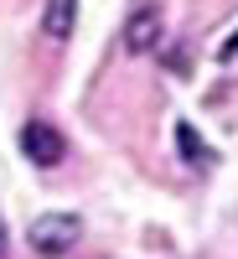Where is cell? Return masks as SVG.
<instances>
[{
    "mask_svg": "<svg viewBox=\"0 0 238 259\" xmlns=\"http://www.w3.org/2000/svg\"><path fill=\"white\" fill-rule=\"evenodd\" d=\"M233 52H238V31L228 36V47H223V57H233Z\"/></svg>",
    "mask_w": 238,
    "mask_h": 259,
    "instance_id": "obj_6",
    "label": "cell"
},
{
    "mask_svg": "<svg viewBox=\"0 0 238 259\" xmlns=\"http://www.w3.org/2000/svg\"><path fill=\"white\" fill-rule=\"evenodd\" d=\"M78 233H83V218H78V212H47V218L31 223V249L47 254V259H57V254H68V249L78 244Z\"/></svg>",
    "mask_w": 238,
    "mask_h": 259,
    "instance_id": "obj_1",
    "label": "cell"
},
{
    "mask_svg": "<svg viewBox=\"0 0 238 259\" xmlns=\"http://www.w3.org/2000/svg\"><path fill=\"white\" fill-rule=\"evenodd\" d=\"M161 31H166V11L161 6H140L135 16H129V26H124V52L129 57L156 52L161 47Z\"/></svg>",
    "mask_w": 238,
    "mask_h": 259,
    "instance_id": "obj_3",
    "label": "cell"
},
{
    "mask_svg": "<svg viewBox=\"0 0 238 259\" xmlns=\"http://www.w3.org/2000/svg\"><path fill=\"white\" fill-rule=\"evenodd\" d=\"M78 26V0H47V11H41V31L52 41H68Z\"/></svg>",
    "mask_w": 238,
    "mask_h": 259,
    "instance_id": "obj_4",
    "label": "cell"
},
{
    "mask_svg": "<svg viewBox=\"0 0 238 259\" xmlns=\"http://www.w3.org/2000/svg\"><path fill=\"white\" fill-rule=\"evenodd\" d=\"M0 259H6V218H0Z\"/></svg>",
    "mask_w": 238,
    "mask_h": 259,
    "instance_id": "obj_7",
    "label": "cell"
},
{
    "mask_svg": "<svg viewBox=\"0 0 238 259\" xmlns=\"http://www.w3.org/2000/svg\"><path fill=\"white\" fill-rule=\"evenodd\" d=\"M21 150H26L31 166H62V156H68V140H62V130L47 124V119H31L26 130H21Z\"/></svg>",
    "mask_w": 238,
    "mask_h": 259,
    "instance_id": "obj_2",
    "label": "cell"
},
{
    "mask_svg": "<svg viewBox=\"0 0 238 259\" xmlns=\"http://www.w3.org/2000/svg\"><path fill=\"white\" fill-rule=\"evenodd\" d=\"M176 145H181V161H186V166H207V161H212V150L202 145V135H197L186 119H176Z\"/></svg>",
    "mask_w": 238,
    "mask_h": 259,
    "instance_id": "obj_5",
    "label": "cell"
}]
</instances>
